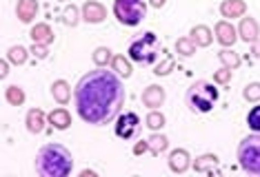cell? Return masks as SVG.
<instances>
[{
  "instance_id": "9",
  "label": "cell",
  "mask_w": 260,
  "mask_h": 177,
  "mask_svg": "<svg viewBox=\"0 0 260 177\" xmlns=\"http://www.w3.org/2000/svg\"><path fill=\"white\" fill-rule=\"evenodd\" d=\"M165 102V91H162V86H158V84H151V86H147L145 91H143V104L145 106H149V109H158Z\"/></svg>"
},
{
  "instance_id": "23",
  "label": "cell",
  "mask_w": 260,
  "mask_h": 177,
  "mask_svg": "<svg viewBox=\"0 0 260 177\" xmlns=\"http://www.w3.org/2000/svg\"><path fill=\"white\" fill-rule=\"evenodd\" d=\"M218 60H220L227 69H234L240 64V56L236 51H229V49H222L220 53H218Z\"/></svg>"
},
{
  "instance_id": "11",
  "label": "cell",
  "mask_w": 260,
  "mask_h": 177,
  "mask_svg": "<svg viewBox=\"0 0 260 177\" xmlns=\"http://www.w3.org/2000/svg\"><path fill=\"white\" fill-rule=\"evenodd\" d=\"M36 11H38L36 0H18V5H16V16H18V20L25 22V25L36 18Z\"/></svg>"
},
{
  "instance_id": "29",
  "label": "cell",
  "mask_w": 260,
  "mask_h": 177,
  "mask_svg": "<svg viewBox=\"0 0 260 177\" xmlns=\"http://www.w3.org/2000/svg\"><path fill=\"white\" fill-rule=\"evenodd\" d=\"M247 124L253 133H260V106H253V109L247 113Z\"/></svg>"
},
{
  "instance_id": "14",
  "label": "cell",
  "mask_w": 260,
  "mask_h": 177,
  "mask_svg": "<svg viewBox=\"0 0 260 177\" xmlns=\"http://www.w3.org/2000/svg\"><path fill=\"white\" fill-rule=\"evenodd\" d=\"M247 11V3L245 0H224L220 5V14L224 18H240Z\"/></svg>"
},
{
  "instance_id": "30",
  "label": "cell",
  "mask_w": 260,
  "mask_h": 177,
  "mask_svg": "<svg viewBox=\"0 0 260 177\" xmlns=\"http://www.w3.org/2000/svg\"><path fill=\"white\" fill-rule=\"evenodd\" d=\"M242 96H245L247 102H260V82H251Z\"/></svg>"
},
{
  "instance_id": "28",
  "label": "cell",
  "mask_w": 260,
  "mask_h": 177,
  "mask_svg": "<svg viewBox=\"0 0 260 177\" xmlns=\"http://www.w3.org/2000/svg\"><path fill=\"white\" fill-rule=\"evenodd\" d=\"M147 142H149V151H153V153H162L167 149V138H165V135H151Z\"/></svg>"
},
{
  "instance_id": "17",
  "label": "cell",
  "mask_w": 260,
  "mask_h": 177,
  "mask_svg": "<svg viewBox=\"0 0 260 177\" xmlns=\"http://www.w3.org/2000/svg\"><path fill=\"white\" fill-rule=\"evenodd\" d=\"M45 128V115L40 109H31L27 113V131L29 133H40Z\"/></svg>"
},
{
  "instance_id": "35",
  "label": "cell",
  "mask_w": 260,
  "mask_h": 177,
  "mask_svg": "<svg viewBox=\"0 0 260 177\" xmlns=\"http://www.w3.org/2000/svg\"><path fill=\"white\" fill-rule=\"evenodd\" d=\"M147 149H149V142L145 140V142H140V144H136V146H134V155H143Z\"/></svg>"
},
{
  "instance_id": "27",
  "label": "cell",
  "mask_w": 260,
  "mask_h": 177,
  "mask_svg": "<svg viewBox=\"0 0 260 177\" xmlns=\"http://www.w3.org/2000/svg\"><path fill=\"white\" fill-rule=\"evenodd\" d=\"M145 124L151 128V131H158V128H162V126H165V115H162V113H158V111H151V113L147 115Z\"/></svg>"
},
{
  "instance_id": "22",
  "label": "cell",
  "mask_w": 260,
  "mask_h": 177,
  "mask_svg": "<svg viewBox=\"0 0 260 177\" xmlns=\"http://www.w3.org/2000/svg\"><path fill=\"white\" fill-rule=\"evenodd\" d=\"M196 42H193L191 38H178L176 40V53H180V56H185V58H189V56H193L196 53Z\"/></svg>"
},
{
  "instance_id": "12",
  "label": "cell",
  "mask_w": 260,
  "mask_h": 177,
  "mask_svg": "<svg viewBox=\"0 0 260 177\" xmlns=\"http://www.w3.org/2000/svg\"><path fill=\"white\" fill-rule=\"evenodd\" d=\"M189 153L185 149H176V151H171V155H169V168L174 170V173H185V170L189 168Z\"/></svg>"
},
{
  "instance_id": "8",
  "label": "cell",
  "mask_w": 260,
  "mask_h": 177,
  "mask_svg": "<svg viewBox=\"0 0 260 177\" xmlns=\"http://www.w3.org/2000/svg\"><path fill=\"white\" fill-rule=\"evenodd\" d=\"M105 18H107V9H105L100 3H96V0H89V3L82 5V20L85 22L98 25V22H103Z\"/></svg>"
},
{
  "instance_id": "25",
  "label": "cell",
  "mask_w": 260,
  "mask_h": 177,
  "mask_svg": "<svg viewBox=\"0 0 260 177\" xmlns=\"http://www.w3.org/2000/svg\"><path fill=\"white\" fill-rule=\"evenodd\" d=\"M111 51L107 49V47H98L96 51H93V62L98 64V67H105V64H109L111 62Z\"/></svg>"
},
{
  "instance_id": "37",
  "label": "cell",
  "mask_w": 260,
  "mask_h": 177,
  "mask_svg": "<svg viewBox=\"0 0 260 177\" xmlns=\"http://www.w3.org/2000/svg\"><path fill=\"white\" fill-rule=\"evenodd\" d=\"M7 71H9V67H7V62L3 60V64H0V75L5 78V75H7Z\"/></svg>"
},
{
  "instance_id": "31",
  "label": "cell",
  "mask_w": 260,
  "mask_h": 177,
  "mask_svg": "<svg viewBox=\"0 0 260 177\" xmlns=\"http://www.w3.org/2000/svg\"><path fill=\"white\" fill-rule=\"evenodd\" d=\"M171 69H174V58L169 56L167 60H165V62H160V64H158L156 69H153V73H156V75H167Z\"/></svg>"
},
{
  "instance_id": "34",
  "label": "cell",
  "mask_w": 260,
  "mask_h": 177,
  "mask_svg": "<svg viewBox=\"0 0 260 177\" xmlns=\"http://www.w3.org/2000/svg\"><path fill=\"white\" fill-rule=\"evenodd\" d=\"M29 53H34L38 60H43V58H47V45H38L36 42V45L31 47V51H29Z\"/></svg>"
},
{
  "instance_id": "5",
  "label": "cell",
  "mask_w": 260,
  "mask_h": 177,
  "mask_svg": "<svg viewBox=\"0 0 260 177\" xmlns=\"http://www.w3.org/2000/svg\"><path fill=\"white\" fill-rule=\"evenodd\" d=\"M158 49H160L158 35L153 31H145V33H140L138 40H134L129 45V58L140 64H153L158 58Z\"/></svg>"
},
{
  "instance_id": "26",
  "label": "cell",
  "mask_w": 260,
  "mask_h": 177,
  "mask_svg": "<svg viewBox=\"0 0 260 177\" xmlns=\"http://www.w3.org/2000/svg\"><path fill=\"white\" fill-rule=\"evenodd\" d=\"M7 102H11V106H20L25 102V93H22L20 86H9L7 88Z\"/></svg>"
},
{
  "instance_id": "19",
  "label": "cell",
  "mask_w": 260,
  "mask_h": 177,
  "mask_svg": "<svg viewBox=\"0 0 260 177\" xmlns=\"http://www.w3.org/2000/svg\"><path fill=\"white\" fill-rule=\"evenodd\" d=\"M51 96H54V100L58 104H67L69 102V84L64 80H56L54 84H51Z\"/></svg>"
},
{
  "instance_id": "32",
  "label": "cell",
  "mask_w": 260,
  "mask_h": 177,
  "mask_svg": "<svg viewBox=\"0 0 260 177\" xmlns=\"http://www.w3.org/2000/svg\"><path fill=\"white\" fill-rule=\"evenodd\" d=\"M64 22H67L69 27H74L76 22H78V9H76V7H67V11H64Z\"/></svg>"
},
{
  "instance_id": "3",
  "label": "cell",
  "mask_w": 260,
  "mask_h": 177,
  "mask_svg": "<svg viewBox=\"0 0 260 177\" xmlns=\"http://www.w3.org/2000/svg\"><path fill=\"white\" fill-rule=\"evenodd\" d=\"M185 102L193 113H209L214 109V104L218 102V88L216 84H211L207 80H198L187 88Z\"/></svg>"
},
{
  "instance_id": "38",
  "label": "cell",
  "mask_w": 260,
  "mask_h": 177,
  "mask_svg": "<svg viewBox=\"0 0 260 177\" xmlns=\"http://www.w3.org/2000/svg\"><path fill=\"white\" fill-rule=\"evenodd\" d=\"M149 3L153 5V7H156V9H160L162 7V5H165V0H149Z\"/></svg>"
},
{
  "instance_id": "6",
  "label": "cell",
  "mask_w": 260,
  "mask_h": 177,
  "mask_svg": "<svg viewBox=\"0 0 260 177\" xmlns=\"http://www.w3.org/2000/svg\"><path fill=\"white\" fill-rule=\"evenodd\" d=\"M114 16L120 25L138 27L147 16V5H145V0H116Z\"/></svg>"
},
{
  "instance_id": "10",
  "label": "cell",
  "mask_w": 260,
  "mask_h": 177,
  "mask_svg": "<svg viewBox=\"0 0 260 177\" xmlns=\"http://www.w3.org/2000/svg\"><path fill=\"white\" fill-rule=\"evenodd\" d=\"M238 33L245 42H253V40L260 38V29H258V22L256 18H242L240 27H238Z\"/></svg>"
},
{
  "instance_id": "2",
  "label": "cell",
  "mask_w": 260,
  "mask_h": 177,
  "mask_svg": "<svg viewBox=\"0 0 260 177\" xmlns=\"http://www.w3.org/2000/svg\"><path fill=\"white\" fill-rule=\"evenodd\" d=\"M36 170L40 177H67L74 170L72 151L62 144H45L36 155Z\"/></svg>"
},
{
  "instance_id": "4",
  "label": "cell",
  "mask_w": 260,
  "mask_h": 177,
  "mask_svg": "<svg viewBox=\"0 0 260 177\" xmlns=\"http://www.w3.org/2000/svg\"><path fill=\"white\" fill-rule=\"evenodd\" d=\"M238 164L245 173L260 175V133H251L238 144Z\"/></svg>"
},
{
  "instance_id": "36",
  "label": "cell",
  "mask_w": 260,
  "mask_h": 177,
  "mask_svg": "<svg viewBox=\"0 0 260 177\" xmlns=\"http://www.w3.org/2000/svg\"><path fill=\"white\" fill-rule=\"evenodd\" d=\"M251 53H253V58H260V42H258V40H253V47H251Z\"/></svg>"
},
{
  "instance_id": "13",
  "label": "cell",
  "mask_w": 260,
  "mask_h": 177,
  "mask_svg": "<svg viewBox=\"0 0 260 177\" xmlns=\"http://www.w3.org/2000/svg\"><path fill=\"white\" fill-rule=\"evenodd\" d=\"M216 40L220 42L222 47H232L236 42V29L229 25V22H218L216 25Z\"/></svg>"
},
{
  "instance_id": "15",
  "label": "cell",
  "mask_w": 260,
  "mask_h": 177,
  "mask_svg": "<svg viewBox=\"0 0 260 177\" xmlns=\"http://www.w3.org/2000/svg\"><path fill=\"white\" fill-rule=\"evenodd\" d=\"M49 124H54V128H58V131H64V128L72 126V115L67 109H56L49 113Z\"/></svg>"
},
{
  "instance_id": "7",
  "label": "cell",
  "mask_w": 260,
  "mask_h": 177,
  "mask_svg": "<svg viewBox=\"0 0 260 177\" xmlns=\"http://www.w3.org/2000/svg\"><path fill=\"white\" fill-rule=\"evenodd\" d=\"M140 128H143V124H140V117L136 113H122L120 117H118L116 122V135L122 140H134L140 135Z\"/></svg>"
},
{
  "instance_id": "33",
  "label": "cell",
  "mask_w": 260,
  "mask_h": 177,
  "mask_svg": "<svg viewBox=\"0 0 260 177\" xmlns=\"http://www.w3.org/2000/svg\"><path fill=\"white\" fill-rule=\"evenodd\" d=\"M229 80H232V71H229L227 67L220 69V71L216 73V82H220V84H227Z\"/></svg>"
},
{
  "instance_id": "24",
  "label": "cell",
  "mask_w": 260,
  "mask_h": 177,
  "mask_svg": "<svg viewBox=\"0 0 260 177\" xmlns=\"http://www.w3.org/2000/svg\"><path fill=\"white\" fill-rule=\"evenodd\" d=\"M27 49L25 47H20V45H16V47H11L9 49V60H11V64H25V60H27Z\"/></svg>"
},
{
  "instance_id": "20",
  "label": "cell",
  "mask_w": 260,
  "mask_h": 177,
  "mask_svg": "<svg viewBox=\"0 0 260 177\" xmlns=\"http://www.w3.org/2000/svg\"><path fill=\"white\" fill-rule=\"evenodd\" d=\"M31 38H34V42H38V45H49L51 40H54V31L47 25H36L31 29Z\"/></svg>"
},
{
  "instance_id": "21",
  "label": "cell",
  "mask_w": 260,
  "mask_h": 177,
  "mask_svg": "<svg viewBox=\"0 0 260 177\" xmlns=\"http://www.w3.org/2000/svg\"><path fill=\"white\" fill-rule=\"evenodd\" d=\"M111 67H114L116 75H120V78H129V75H132V64H129L122 56H114V58H111Z\"/></svg>"
},
{
  "instance_id": "18",
  "label": "cell",
  "mask_w": 260,
  "mask_h": 177,
  "mask_svg": "<svg viewBox=\"0 0 260 177\" xmlns=\"http://www.w3.org/2000/svg\"><path fill=\"white\" fill-rule=\"evenodd\" d=\"M193 168L198 170V173H216L218 170V157L216 155H200L196 162H193Z\"/></svg>"
},
{
  "instance_id": "16",
  "label": "cell",
  "mask_w": 260,
  "mask_h": 177,
  "mask_svg": "<svg viewBox=\"0 0 260 177\" xmlns=\"http://www.w3.org/2000/svg\"><path fill=\"white\" fill-rule=\"evenodd\" d=\"M189 38H191L198 47H209V45H211V40H214V35H211V29H209V27L198 25V27H193V29H191Z\"/></svg>"
},
{
  "instance_id": "1",
  "label": "cell",
  "mask_w": 260,
  "mask_h": 177,
  "mask_svg": "<svg viewBox=\"0 0 260 177\" xmlns=\"http://www.w3.org/2000/svg\"><path fill=\"white\" fill-rule=\"evenodd\" d=\"M74 102L78 115L91 126H105L120 113L125 104V86L114 71H89L74 88Z\"/></svg>"
}]
</instances>
